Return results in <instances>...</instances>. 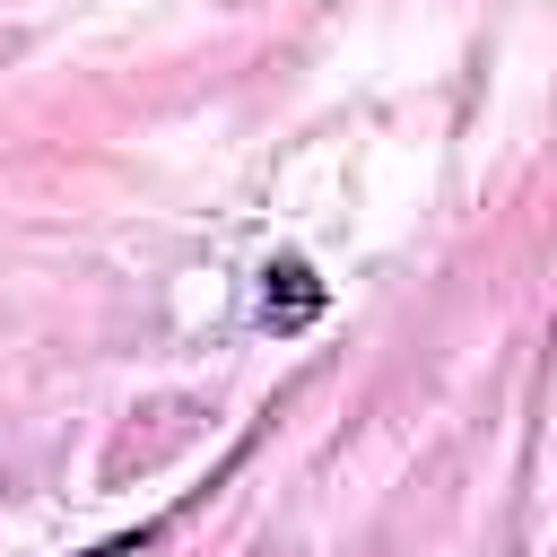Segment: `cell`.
I'll return each instance as SVG.
<instances>
[{"mask_svg":"<svg viewBox=\"0 0 557 557\" xmlns=\"http://www.w3.org/2000/svg\"><path fill=\"white\" fill-rule=\"evenodd\" d=\"M313 313H322V278L305 261H270L261 270V322L270 331H305Z\"/></svg>","mask_w":557,"mask_h":557,"instance_id":"obj_1","label":"cell"}]
</instances>
